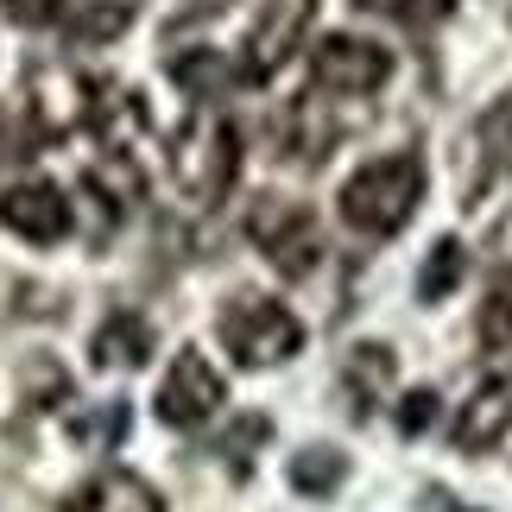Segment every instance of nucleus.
I'll return each mask as SVG.
<instances>
[{"instance_id": "nucleus-24", "label": "nucleus", "mask_w": 512, "mask_h": 512, "mask_svg": "<svg viewBox=\"0 0 512 512\" xmlns=\"http://www.w3.org/2000/svg\"><path fill=\"white\" fill-rule=\"evenodd\" d=\"M13 26H57L70 13V0H0Z\"/></svg>"}, {"instance_id": "nucleus-19", "label": "nucleus", "mask_w": 512, "mask_h": 512, "mask_svg": "<svg viewBox=\"0 0 512 512\" xmlns=\"http://www.w3.org/2000/svg\"><path fill=\"white\" fill-rule=\"evenodd\" d=\"M70 437L76 443H89V449H108V443H121L127 437V405H83V411H70Z\"/></svg>"}, {"instance_id": "nucleus-15", "label": "nucleus", "mask_w": 512, "mask_h": 512, "mask_svg": "<svg viewBox=\"0 0 512 512\" xmlns=\"http://www.w3.org/2000/svg\"><path fill=\"white\" fill-rule=\"evenodd\" d=\"M171 83L184 89V95H196V102H222V95L241 83V70H228L222 64V51H177L171 57Z\"/></svg>"}, {"instance_id": "nucleus-20", "label": "nucleus", "mask_w": 512, "mask_h": 512, "mask_svg": "<svg viewBox=\"0 0 512 512\" xmlns=\"http://www.w3.org/2000/svg\"><path fill=\"white\" fill-rule=\"evenodd\" d=\"M361 13H380V19H399V26H437L449 19L456 0H354Z\"/></svg>"}, {"instance_id": "nucleus-22", "label": "nucleus", "mask_w": 512, "mask_h": 512, "mask_svg": "<svg viewBox=\"0 0 512 512\" xmlns=\"http://www.w3.org/2000/svg\"><path fill=\"white\" fill-rule=\"evenodd\" d=\"M266 437H272V418H260V411H253V418H241V424H234L228 437H222V456H228L234 468H247L253 443H266Z\"/></svg>"}, {"instance_id": "nucleus-16", "label": "nucleus", "mask_w": 512, "mask_h": 512, "mask_svg": "<svg viewBox=\"0 0 512 512\" xmlns=\"http://www.w3.org/2000/svg\"><path fill=\"white\" fill-rule=\"evenodd\" d=\"M64 26H70V45H108L133 26V7L127 0H76Z\"/></svg>"}, {"instance_id": "nucleus-2", "label": "nucleus", "mask_w": 512, "mask_h": 512, "mask_svg": "<svg viewBox=\"0 0 512 512\" xmlns=\"http://www.w3.org/2000/svg\"><path fill=\"white\" fill-rule=\"evenodd\" d=\"M234 171H241V133H234L222 114H190L184 127H177V140H171V184L177 196H184L190 209H209V203H222L228 184H234Z\"/></svg>"}, {"instance_id": "nucleus-11", "label": "nucleus", "mask_w": 512, "mask_h": 512, "mask_svg": "<svg viewBox=\"0 0 512 512\" xmlns=\"http://www.w3.org/2000/svg\"><path fill=\"white\" fill-rule=\"evenodd\" d=\"M64 512H165V506H159V494H152V487H146L140 475L102 468L95 481H83V487H76Z\"/></svg>"}, {"instance_id": "nucleus-21", "label": "nucleus", "mask_w": 512, "mask_h": 512, "mask_svg": "<svg viewBox=\"0 0 512 512\" xmlns=\"http://www.w3.org/2000/svg\"><path fill=\"white\" fill-rule=\"evenodd\" d=\"M481 342L487 348H512V279H500L494 298L481 304Z\"/></svg>"}, {"instance_id": "nucleus-8", "label": "nucleus", "mask_w": 512, "mask_h": 512, "mask_svg": "<svg viewBox=\"0 0 512 512\" xmlns=\"http://www.w3.org/2000/svg\"><path fill=\"white\" fill-rule=\"evenodd\" d=\"M26 114H32V127L45 133V140H57V133L83 127L89 114H95L89 83H83V76H70L64 64H32V76H26Z\"/></svg>"}, {"instance_id": "nucleus-14", "label": "nucleus", "mask_w": 512, "mask_h": 512, "mask_svg": "<svg viewBox=\"0 0 512 512\" xmlns=\"http://www.w3.org/2000/svg\"><path fill=\"white\" fill-rule=\"evenodd\" d=\"M279 146H285V159H298V165L329 159V146H336V127L323 121V102H317V95H304V102H291V108H285V121H279Z\"/></svg>"}, {"instance_id": "nucleus-3", "label": "nucleus", "mask_w": 512, "mask_h": 512, "mask_svg": "<svg viewBox=\"0 0 512 512\" xmlns=\"http://www.w3.org/2000/svg\"><path fill=\"white\" fill-rule=\"evenodd\" d=\"M215 329H222V342L241 367H279L304 348V323L272 298H234L215 317Z\"/></svg>"}, {"instance_id": "nucleus-10", "label": "nucleus", "mask_w": 512, "mask_h": 512, "mask_svg": "<svg viewBox=\"0 0 512 512\" xmlns=\"http://www.w3.org/2000/svg\"><path fill=\"white\" fill-rule=\"evenodd\" d=\"M506 430H512V380H487V386H475V399L462 405L449 443H456L462 456H487Z\"/></svg>"}, {"instance_id": "nucleus-6", "label": "nucleus", "mask_w": 512, "mask_h": 512, "mask_svg": "<svg viewBox=\"0 0 512 512\" xmlns=\"http://www.w3.org/2000/svg\"><path fill=\"white\" fill-rule=\"evenodd\" d=\"M310 76L317 89L329 95H373L392 76V51L373 45V38H354V32H329L317 51H310Z\"/></svg>"}, {"instance_id": "nucleus-7", "label": "nucleus", "mask_w": 512, "mask_h": 512, "mask_svg": "<svg viewBox=\"0 0 512 512\" xmlns=\"http://www.w3.org/2000/svg\"><path fill=\"white\" fill-rule=\"evenodd\" d=\"M222 399H228V386H222V373L209 367V354L177 348L171 373L159 380V418L171 430H196V424H209L215 411H222Z\"/></svg>"}, {"instance_id": "nucleus-13", "label": "nucleus", "mask_w": 512, "mask_h": 512, "mask_svg": "<svg viewBox=\"0 0 512 512\" xmlns=\"http://www.w3.org/2000/svg\"><path fill=\"white\" fill-rule=\"evenodd\" d=\"M392 367H399V354L380 348V342L348 348V361H342V386H348V399H354V411H361V418L392 392Z\"/></svg>"}, {"instance_id": "nucleus-18", "label": "nucleus", "mask_w": 512, "mask_h": 512, "mask_svg": "<svg viewBox=\"0 0 512 512\" xmlns=\"http://www.w3.org/2000/svg\"><path fill=\"white\" fill-rule=\"evenodd\" d=\"M462 272H468L462 241H437V247H430V260H424V272H418V298H424V304L449 298V291L462 285Z\"/></svg>"}, {"instance_id": "nucleus-25", "label": "nucleus", "mask_w": 512, "mask_h": 512, "mask_svg": "<svg viewBox=\"0 0 512 512\" xmlns=\"http://www.w3.org/2000/svg\"><path fill=\"white\" fill-rule=\"evenodd\" d=\"M228 0H184V19H203V13H222Z\"/></svg>"}, {"instance_id": "nucleus-4", "label": "nucleus", "mask_w": 512, "mask_h": 512, "mask_svg": "<svg viewBox=\"0 0 512 512\" xmlns=\"http://www.w3.org/2000/svg\"><path fill=\"white\" fill-rule=\"evenodd\" d=\"M247 234H253V247H260L285 279H310L317 260H323V228H317V215H310L304 203H279V196L253 203Z\"/></svg>"}, {"instance_id": "nucleus-12", "label": "nucleus", "mask_w": 512, "mask_h": 512, "mask_svg": "<svg viewBox=\"0 0 512 512\" xmlns=\"http://www.w3.org/2000/svg\"><path fill=\"white\" fill-rule=\"evenodd\" d=\"M89 354H95V367H102V373H114V367H146V354H152V323L140 317V310H114V317L95 329Z\"/></svg>"}, {"instance_id": "nucleus-17", "label": "nucleus", "mask_w": 512, "mask_h": 512, "mask_svg": "<svg viewBox=\"0 0 512 512\" xmlns=\"http://www.w3.org/2000/svg\"><path fill=\"white\" fill-rule=\"evenodd\" d=\"M342 475H348V462L336 456V449H298V456H291V487H298V494H336L342 487Z\"/></svg>"}, {"instance_id": "nucleus-1", "label": "nucleus", "mask_w": 512, "mask_h": 512, "mask_svg": "<svg viewBox=\"0 0 512 512\" xmlns=\"http://www.w3.org/2000/svg\"><path fill=\"white\" fill-rule=\"evenodd\" d=\"M418 196H424V159L418 152H392V159H373L342 184V222L386 241V234H399L411 222Z\"/></svg>"}, {"instance_id": "nucleus-23", "label": "nucleus", "mask_w": 512, "mask_h": 512, "mask_svg": "<svg viewBox=\"0 0 512 512\" xmlns=\"http://www.w3.org/2000/svg\"><path fill=\"white\" fill-rule=\"evenodd\" d=\"M430 418H437V392H430V386H418V392L399 399V430H405V437H424Z\"/></svg>"}, {"instance_id": "nucleus-5", "label": "nucleus", "mask_w": 512, "mask_h": 512, "mask_svg": "<svg viewBox=\"0 0 512 512\" xmlns=\"http://www.w3.org/2000/svg\"><path fill=\"white\" fill-rule=\"evenodd\" d=\"M310 19H317V0H272V7L253 19V32H247V45H241V64H234L247 89L272 83V76L291 64V51L304 45Z\"/></svg>"}, {"instance_id": "nucleus-9", "label": "nucleus", "mask_w": 512, "mask_h": 512, "mask_svg": "<svg viewBox=\"0 0 512 512\" xmlns=\"http://www.w3.org/2000/svg\"><path fill=\"white\" fill-rule=\"evenodd\" d=\"M0 222H7V234H19V241H32V247H57L76 215H70V203H64L57 184L26 177V184H13L7 196H0Z\"/></svg>"}]
</instances>
